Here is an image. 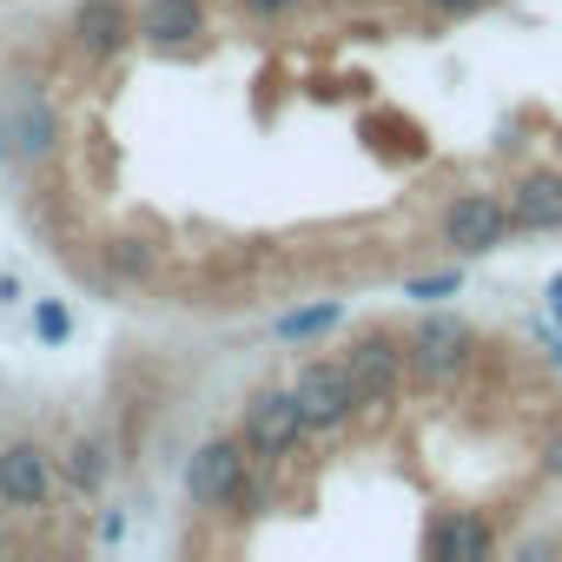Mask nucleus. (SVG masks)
<instances>
[{"label":"nucleus","instance_id":"f257e3e1","mask_svg":"<svg viewBox=\"0 0 562 562\" xmlns=\"http://www.w3.org/2000/svg\"><path fill=\"white\" fill-rule=\"evenodd\" d=\"M305 437H312V424H305V411H299L292 384H265V391H251V397H245V411H238V443H245L258 463L292 457Z\"/></svg>","mask_w":562,"mask_h":562},{"label":"nucleus","instance_id":"f03ea898","mask_svg":"<svg viewBox=\"0 0 562 562\" xmlns=\"http://www.w3.org/2000/svg\"><path fill=\"white\" fill-rule=\"evenodd\" d=\"M470 345H476V331L457 318V312H424L411 331H404V351H411V378H424V384H457L463 371H470Z\"/></svg>","mask_w":562,"mask_h":562},{"label":"nucleus","instance_id":"7ed1b4c3","mask_svg":"<svg viewBox=\"0 0 562 562\" xmlns=\"http://www.w3.org/2000/svg\"><path fill=\"white\" fill-rule=\"evenodd\" d=\"M345 364H351V384H358V411H371V417L397 411V397H404V371H411L404 338H391V331H364V338L345 351Z\"/></svg>","mask_w":562,"mask_h":562},{"label":"nucleus","instance_id":"20e7f679","mask_svg":"<svg viewBox=\"0 0 562 562\" xmlns=\"http://www.w3.org/2000/svg\"><path fill=\"white\" fill-rule=\"evenodd\" d=\"M292 397H299L312 437H318V430H345V424L358 417V384H351V364H345V358H312V364H299Z\"/></svg>","mask_w":562,"mask_h":562},{"label":"nucleus","instance_id":"39448f33","mask_svg":"<svg viewBox=\"0 0 562 562\" xmlns=\"http://www.w3.org/2000/svg\"><path fill=\"white\" fill-rule=\"evenodd\" d=\"M503 238H509V199H496V192H457L443 205V245L457 258H490Z\"/></svg>","mask_w":562,"mask_h":562},{"label":"nucleus","instance_id":"423d86ee","mask_svg":"<svg viewBox=\"0 0 562 562\" xmlns=\"http://www.w3.org/2000/svg\"><path fill=\"white\" fill-rule=\"evenodd\" d=\"M0 120H8V139H14V159L21 166H47L60 153V113L41 87H14L0 100Z\"/></svg>","mask_w":562,"mask_h":562},{"label":"nucleus","instance_id":"0eeeda50","mask_svg":"<svg viewBox=\"0 0 562 562\" xmlns=\"http://www.w3.org/2000/svg\"><path fill=\"white\" fill-rule=\"evenodd\" d=\"M0 503H8L14 516H41L54 503V457L34 437L0 443Z\"/></svg>","mask_w":562,"mask_h":562},{"label":"nucleus","instance_id":"6e6552de","mask_svg":"<svg viewBox=\"0 0 562 562\" xmlns=\"http://www.w3.org/2000/svg\"><path fill=\"white\" fill-rule=\"evenodd\" d=\"M245 463H251V450L238 443V430H232V437H205V443L186 457V496H192L199 509H218L225 490L245 476Z\"/></svg>","mask_w":562,"mask_h":562},{"label":"nucleus","instance_id":"1a4fd4ad","mask_svg":"<svg viewBox=\"0 0 562 562\" xmlns=\"http://www.w3.org/2000/svg\"><path fill=\"white\" fill-rule=\"evenodd\" d=\"M424 555L430 562H483V555H496V529L483 509H437L424 522Z\"/></svg>","mask_w":562,"mask_h":562},{"label":"nucleus","instance_id":"9d476101","mask_svg":"<svg viewBox=\"0 0 562 562\" xmlns=\"http://www.w3.org/2000/svg\"><path fill=\"white\" fill-rule=\"evenodd\" d=\"M74 41H80L87 60H113V54H126V47L139 41L133 8H126V0H80V8H74Z\"/></svg>","mask_w":562,"mask_h":562},{"label":"nucleus","instance_id":"9b49d317","mask_svg":"<svg viewBox=\"0 0 562 562\" xmlns=\"http://www.w3.org/2000/svg\"><path fill=\"white\" fill-rule=\"evenodd\" d=\"M139 41L146 47H192L205 34V0H139V14H133Z\"/></svg>","mask_w":562,"mask_h":562},{"label":"nucleus","instance_id":"f8f14e48","mask_svg":"<svg viewBox=\"0 0 562 562\" xmlns=\"http://www.w3.org/2000/svg\"><path fill=\"white\" fill-rule=\"evenodd\" d=\"M509 232H562V172H522L509 186Z\"/></svg>","mask_w":562,"mask_h":562},{"label":"nucleus","instance_id":"ddd939ff","mask_svg":"<svg viewBox=\"0 0 562 562\" xmlns=\"http://www.w3.org/2000/svg\"><path fill=\"white\" fill-rule=\"evenodd\" d=\"M60 470H67V483H74L80 496H100L106 476H113V450H106V437H100V430H93V437H74L67 457H60Z\"/></svg>","mask_w":562,"mask_h":562},{"label":"nucleus","instance_id":"4468645a","mask_svg":"<svg viewBox=\"0 0 562 562\" xmlns=\"http://www.w3.org/2000/svg\"><path fill=\"white\" fill-rule=\"evenodd\" d=\"M100 258H106V271L120 278V285H139V278H153V271H159V245H153V238H133V232L106 238V245H100Z\"/></svg>","mask_w":562,"mask_h":562},{"label":"nucleus","instance_id":"2eb2a0df","mask_svg":"<svg viewBox=\"0 0 562 562\" xmlns=\"http://www.w3.org/2000/svg\"><path fill=\"white\" fill-rule=\"evenodd\" d=\"M345 325V305H305V312H285V318H278V338H285V345H305V338H325V331H338Z\"/></svg>","mask_w":562,"mask_h":562},{"label":"nucleus","instance_id":"dca6fc26","mask_svg":"<svg viewBox=\"0 0 562 562\" xmlns=\"http://www.w3.org/2000/svg\"><path fill=\"white\" fill-rule=\"evenodd\" d=\"M258 503H265V476H258V470H251V463H245V476H238V483H232V490H225V503H218V509H225V516H238V522H245V516H258Z\"/></svg>","mask_w":562,"mask_h":562},{"label":"nucleus","instance_id":"f3484780","mask_svg":"<svg viewBox=\"0 0 562 562\" xmlns=\"http://www.w3.org/2000/svg\"><path fill=\"white\" fill-rule=\"evenodd\" d=\"M34 331H41L47 345H67V331H74V318H67V305H54V299H41V305H34Z\"/></svg>","mask_w":562,"mask_h":562},{"label":"nucleus","instance_id":"a211bd4d","mask_svg":"<svg viewBox=\"0 0 562 562\" xmlns=\"http://www.w3.org/2000/svg\"><path fill=\"white\" fill-rule=\"evenodd\" d=\"M404 292H411V299H424V305H430V299H457V292H463V271H437V278H411V285H404Z\"/></svg>","mask_w":562,"mask_h":562},{"label":"nucleus","instance_id":"6ab92c4d","mask_svg":"<svg viewBox=\"0 0 562 562\" xmlns=\"http://www.w3.org/2000/svg\"><path fill=\"white\" fill-rule=\"evenodd\" d=\"M299 8H305V0H238V14H251V21H285Z\"/></svg>","mask_w":562,"mask_h":562},{"label":"nucleus","instance_id":"aec40b11","mask_svg":"<svg viewBox=\"0 0 562 562\" xmlns=\"http://www.w3.org/2000/svg\"><path fill=\"white\" fill-rule=\"evenodd\" d=\"M424 8H430L437 21H470V14L483 8V0H424Z\"/></svg>","mask_w":562,"mask_h":562},{"label":"nucleus","instance_id":"412c9836","mask_svg":"<svg viewBox=\"0 0 562 562\" xmlns=\"http://www.w3.org/2000/svg\"><path fill=\"white\" fill-rule=\"evenodd\" d=\"M0 166H14V139H8V120H0Z\"/></svg>","mask_w":562,"mask_h":562},{"label":"nucleus","instance_id":"4be33fe9","mask_svg":"<svg viewBox=\"0 0 562 562\" xmlns=\"http://www.w3.org/2000/svg\"><path fill=\"white\" fill-rule=\"evenodd\" d=\"M549 312H562V271H555V285H549Z\"/></svg>","mask_w":562,"mask_h":562},{"label":"nucleus","instance_id":"5701e85b","mask_svg":"<svg viewBox=\"0 0 562 562\" xmlns=\"http://www.w3.org/2000/svg\"><path fill=\"white\" fill-rule=\"evenodd\" d=\"M549 476H562V443H555V450H549Z\"/></svg>","mask_w":562,"mask_h":562},{"label":"nucleus","instance_id":"b1692460","mask_svg":"<svg viewBox=\"0 0 562 562\" xmlns=\"http://www.w3.org/2000/svg\"><path fill=\"white\" fill-rule=\"evenodd\" d=\"M555 364H562V345H555Z\"/></svg>","mask_w":562,"mask_h":562},{"label":"nucleus","instance_id":"393cba45","mask_svg":"<svg viewBox=\"0 0 562 562\" xmlns=\"http://www.w3.org/2000/svg\"><path fill=\"white\" fill-rule=\"evenodd\" d=\"M0 549H8V536H0Z\"/></svg>","mask_w":562,"mask_h":562}]
</instances>
